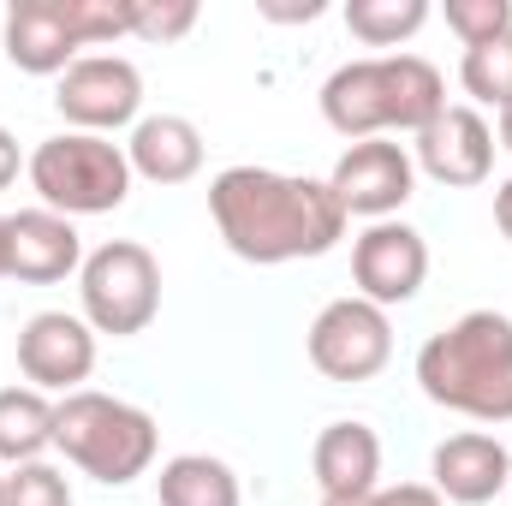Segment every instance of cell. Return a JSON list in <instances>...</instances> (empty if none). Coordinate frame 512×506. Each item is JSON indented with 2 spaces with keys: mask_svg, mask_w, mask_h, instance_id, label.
<instances>
[{
  "mask_svg": "<svg viewBox=\"0 0 512 506\" xmlns=\"http://www.w3.org/2000/svg\"><path fill=\"white\" fill-rule=\"evenodd\" d=\"M131 179H149V185H185L203 173V131L191 126L185 114H149L131 126L126 143Z\"/></svg>",
  "mask_w": 512,
  "mask_h": 506,
  "instance_id": "cell-17",
  "label": "cell"
},
{
  "mask_svg": "<svg viewBox=\"0 0 512 506\" xmlns=\"http://www.w3.org/2000/svg\"><path fill=\"white\" fill-rule=\"evenodd\" d=\"M429 24V0H352L346 6V30L364 48H399Z\"/></svg>",
  "mask_w": 512,
  "mask_h": 506,
  "instance_id": "cell-20",
  "label": "cell"
},
{
  "mask_svg": "<svg viewBox=\"0 0 512 506\" xmlns=\"http://www.w3.org/2000/svg\"><path fill=\"white\" fill-rule=\"evenodd\" d=\"M54 447L90 483L126 489V483H137L155 465L161 429H155V417L143 405L114 399V393H96V387H78V393H66L54 405Z\"/></svg>",
  "mask_w": 512,
  "mask_h": 506,
  "instance_id": "cell-4",
  "label": "cell"
},
{
  "mask_svg": "<svg viewBox=\"0 0 512 506\" xmlns=\"http://www.w3.org/2000/svg\"><path fill=\"white\" fill-rule=\"evenodd\" d=\"M0 280H6V215H0Z\"/></svg>",
  "mask_w": 512,
  "mask_h": 506,
  "instance_id": "cell-30",
  "label": "cell"
},
{
  "mask_svg": "<svg viewBox=\"0 0 512 506\" xmlns=\"http://www.w3.org/2000/svg\"><path fill=\"white\" fill-rule=\"evenodd\" d=\"M209 215L221 245L256 268L328 256L346 239V209L334 203L328 179L274 167H221L209 179Z\"/></svg>",
  "mask_w": 512,
  "mask_h": 506,
  "instance_id": "cell-1",
  "label": "cell"
},
{
  "mask_svg": "<svg viewBox=\"0 0 512 506\" xmlns=\"http://www.w3.org/2000/svg\"><path fill=\"white\" fill-rule=\"evenodd\" d=\"M84 268V239L66 215L54 209H18L6 215V280L24 286H54Z\"/></svg>",
  "mask_w": 512,
  "mask_h": 506,
  "instance_id": "cell-15",
  "label": "cell"
},
{
  "mask_svg": "<svg viewBox=\"0 0 512 506\" xmlns=\"http://www.w3.org/2000/svg\"><path fill=\"white\" fill-rule=\"evenodd\" d=\"M417 387L429 405L471 423H512V316L465 310L417 352Z\"/></svg>",
  "mask_w": 512,
  "mask_h": 506,
  "instance_id": "cell-2",
  "label": "cell"
},
{
  "mask_svg": "<svg viewBox=\"0 0 512 506\" xmlns=\"http://www.w3.org/2000/svg\"><path fill=\"white\" fill-rule=\"evenodd\" d=\"M304 346H310V364L328 381H370L393 358V322H387L382 304L352 292V298H334L316 310Z\"/></svg>",
  "mask_w": 512,
  "mask_h": 506,
  "instance_id": "cell-8",
  "label": "cell"
},
{
  "mask_svg": "<svg viewBox=\"0 0 512 506\" xmlns=\"http://www.w3.org/2000/svg\"><path fill=\"white\" fill-rule=\"evenodd\" d=\"M429 477H435L429 489H435L441 501L489 506L495 495L512 489V453H507V441L489 435V429H459V435H447V441L435 447Z\"/></svg>",
  "mask_w": 512,
  "mask_h": 506,
  "instance_id": "cell-14",
  "label": "cell"
},
{
  "mask_svg": "<svg viewBox=\"0 0 512 506\" xmlns=\"http://www.w3.org/2000/svg\"><path fill=\"white\" fill-rule=\"evenodd\" d=\"M262 12L280 18V24H298V18L310 24V18H322V0H304V6H262Z\"/></svg>",
  "mask_w": 512,
  "mask_h": 506,
  "instance_id": "cell-27",
  "label": "cell"
},
{
  "mask_svg": "<svg viewBox=\"0 0 512 506\" xmlns=\"http://www.w3.org/2000/svg\"><path fill=\"white\" fill-rule=\"evenodd\" d=\"M370 506H447L429 483H393V489H376Z\"/></svg>",
  "mask_w": 512,
  "mask_h": 506,
  "instance_id": "cell-25",
  "label": "cell"
},
{
  "mask_svg": "<svg viewBox=\"0 0 512 506\" xmlns=\"http://www.w3.org/2000/svg\"><path fill=\"white\" fill-rule=\"evenodd\" d=\"M155 501L161 506H239L245 489H239V471L215 453H179L161 465L155 477Z\"/></svg>",
  "mask_w": 512,
  "mask_h": 506,
  "instance_id": "cell-18",
  "label": "cell"
},
{
  "mask_svg": "<svg viewBox=\"0 0 512 506\" xmlns=\"http://www.w3.org/2000/svg\"><path fill=\"white\" fill-rule=\"evenodd\" d=\"M328 191H334V203L346 209V221L358 215V221L376 227V221H393V215L411 203V191H417V161H411V149L393 143V137H364V143H352V149L334 161Z\"/></svg>",
  "mask_w": 512,
  "mask_h": 506,
  "instance_id": "cell-10",
  "label": "cell"
},
{
  "mask_svg": "<svg viewBox=\"0 0 512 506\" xmlns=\"http://www.w3.org/2000/svg\"><path fill=\"white\" fill-rule=\"evenodd\" d=\"M310 471H316V489L322 501H370L382 489V435L370 423H328L310 447Z\"/></svg>",
  "mask_w": 512,
  "mask_h": 506,
  "instance_id": "cell-16",
  "label": "cell"
},
{
  "mask_svg": "<svg viewBox=\"0 0 512 506\" xmlns=\"http://www.w3.org/2000/svg\"><path fill=\"white\" fill-rule=\"evenodd\" d=\"M18 167H24V161H18V137L0 126V191H6L12 179H18Z\"/></svg>",
  "mask_w": 512,
  "mask_h": 506,
  "instance_id": "cell-26",
  "label": "cell"
},
{
  "mask_svg": "<svg viewBox=\"0 0 512 506\" xmlns=\"http://www.w3.org/2000/svg\"><path fill=\"white\" fill-rule=\"evenodd\" d=\"M54 108H60V120L72 131H90V137L137 126V114H143V72L131 60H120V54H78L60 72Z\"/></svg>",
  "mask_w": 512,
  "mask_h": 506,
  "instance_id": "cell-9",
  "label": "cell"
},
{
  "mask_svg": "<svg viewBox=\"0 0 512 506\" xmlns=\"http://www.w3.org/2000/svg\"><path fill=\"white\" fill-rule=\"evenodd\" d=\"M18 370L36 393H78L96 370V328L72 310H36L18 328Z\"/></svg>",
  "mask_w": 512,
  "mask_h": 506,
  "instance_id": "cell-11",
  "label": "cell"
},
{
  "mask_svg": "<svg viewBox=\"0 0 512 506\" xmlns=\"http://www.w3.org/2000/svg\"><path fill=\"white\" fill-rule=\"evenodd\" d=\"M447 108V84L423 54H376V60H346L322 84V120L364 143L387 131H417Z\"/></svg>",
  "mask_w": 512,
  "mask_h": 506,
  "instance_id": "cell-3",
  "label": "cell"
},
{
  "mask_svg": "<svg viewBox=\"0 0 512 506\" xmlns=\"http://www.w3.org/2000/svg\"><path fill=\"white\" fill-rule=\"evenodd\" d=\"M131 36V0H18L6 12V60L30 78H60L78 48Z\"/></svg>",
  "mask_w": 512,
  "mask_h": 506,
  "instance_id": "cell-5",
  "label": "cell"
},
{
  "mask_svg": "<svg viewBox=\"0 0 512 506\" xmlns=\"http://www.w3.org/2000/svg\"><path fill=\"white\" fill-rule=\"evenodd\" d=\"M352 280H358V298L370 304H411L429 280V245L417 227L405 221H376L352 239Z\"/></svg>",
  "mask_w": 512,
  "mask_h": 506,
  "instance_id": "cell-12",
  "label": "cell"
},
{
  "mask_svg": "<svg viewBox=\"0 0 512 506\" xmlns=\"http://www.w3.org/2000/svg\"><path fill=\"white\" fill-rule=\"evenodd\" d=\"M447 30L465 48H483L501 30H512V0H447Z\"/></svg>",
  "mask_w": 512,
  "mask_h": 506,
  "instance_id": "cell-23",
  "label": "cell"
},
{
  "mask_svg": "<svg viewBox=\"0 0 512 506\" xmlns=\"http://www.w3.org/2000/svg\"><path fill=\"white\" fill-rule=\"evenodd\" d=\"M411 161L447 185V191H471L495 173V126L477 114V108H441L429 126L417 131L411 143Z\"/></svg>",
  "mask_w": 512,
  "mask_h": 506,
  "instance_id": "cell-13",
  "label": "cell"
},
{
  "mask_svg": "<svg viewBox=\"0 0 512 506\" xmlns=\"http://www.w3.org/2000/svg\"><path fill=\"white\" fill-rule=\"evenodd\" d=\"M0 483H6V471H0Z\"/></svg>",
  "mask_w": 512,
  "mask_h": 506,
  "instance_id": "cell-32",
  "label": "cell"
},
{
  "mask_svg": "<svg viewBox=\"0 0 512 506\" xmlns=\"http://www.w3.org/2000/svg\"><path fill=\"white\" fill-rule=\"evenodd\" d=\"M495 227H501V233L512 239V179L501 185V191H495Z\"/></svg>",
  "mask_w": 512,
  "mask_h": 506,
  "instance_id": "cell-28",
  "label": "cell"
},
{
  "mask_svg": "<svg viewBox=\"0 0 512 506\" xmlns=\"http://www.w3.org/2000/svg\"><path fill=\"white\" fill-rule=\"evenodd\" d=\"M501 149H512V102L501 108Z\"/></svg>",
  "mask_w": 512,
  "mask_h": 506,
  "instance_id": "cell-29",
  "label": "cell"
},
{
  "mask_svg": "<svg viewBox=\"0 0 512 506\" xmlns=\"http://www.w3.org/2000/svg\"><path fill=\"white\" fill-rule=\"evenodd\" d=\"M316 506H370V501H316Z\"/></svg>",
  "mask_w": 512,
  "mask_h": 506,
  "instance_id": "cell-31",
  "label": "cell"
},
{
  "mask_svg": "<svg viewBox=\"0 0 512 506\" xmlns=\"http://www.w3.org/2000/svg\"><path fill=\"white\" fill-rule=\"evenodd\" d=\"M30 191L42 197V209L78 221V215H114L131 197V161L120 143L90 137V131H54L30 149L24 161Z\"/></svg>",
  "mask_w": 512,
  "mask_h": 506,
  "instance_id": "cell-6",
  "label": "cell"
},
{
  "mask_svg": "<svg viewBox=\"0 0 512 506\" xmlns=\"http://www.w3.org/2000/svg\"><path fill=\"white\" fill-rule=\"evenodd\" d=\"M459 84H465L471 102H483V108H495V114L507 108L512 102V30H501V36L483 42V48H465Z\"/></svg>",
  "mask_w": 512,
  "mask_h": 506,
  "instance_id": "cell-21",
  "label": "cell"
},
{
  "mask_svg": "<svg viewBox=\"0 0 512 506\" xmlns=\"http://www.w3.org/2000/svg\"><path fill=\"white\" fill-rule=\"evenodd\" d=\"M197 24V0H131V36L143 42H179Z\"/></svg>",
  "mask_w": 512,
  "mask_h": 506,
  "instance_id": "cell-24",
  "label": "cell"
},
{
  "mask_svg": "<svg viewBox=\"0 0 512 506\" xmlns=\"http://www.w3.org/2000/svg\"><path fill=\"white\" fill-rule=\"evenodd\" d=\"M78 298H84V322L96 334L131 340L161 310V262L143 251L137 239H108V245H96L84 256Z\"/></svg>",
  "mask_w": 512,
  "mask_h": 506,
  "instance_id": "cell-7",
  "label": "cell"
},
{
  "mask_svg": "<svg viewBox=\"0 0 512 506\" xmlns=\"http://www.w3.org/2000/svg\"><path fill=\"white\" fill-rule=\"evenodd\" d=\"M0 506H72V483H66V471H54L48 459L12 465L6 483H0Z\"/></svg>",
  "mask_w": 512,
  "mask_h": 506,
  "instance_id": "cell-22",
  "label": "cell"
},
{
  "mask_svg": "<svg viewBox=\"0 0 512 506\" xmlns=\"http://www.w3.org/2000/svg\"><path fill=\"white\" fill-rule=\"evenodd\" d=\"M54 447V399L36 387H0V465H36Z\"/></svg>",
  "mask_w": 512,
  "mask_h": 506,
  "instance_id": "cell-19",
  "label": "cell"
}]
</instances>
